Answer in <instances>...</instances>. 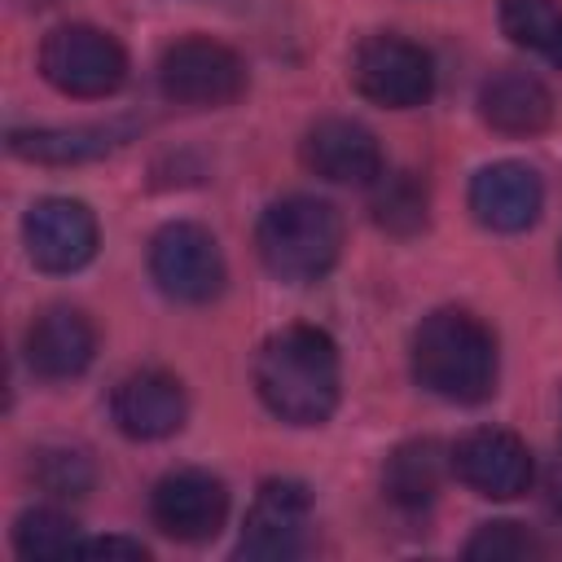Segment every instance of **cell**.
Listing matches in <instances>:
<instances>
[{
    "label": "cell",
    "mask_w": 562,
    "mask_h": 562,
    "mask_svg": "<svg viewBox=\"0 0 562 562\" xmlns=\"http://www.w3.org/2000/svg\"><path fill=\"white\" fill-rule=\"evenodd\" d=\"M338 347L316 325H285L255 356V391L290 426H321L338 408Z\"/></svg>",
    "instance_id": "6da1fadb"
},
{
    "label": "cell",
    "mask_w": 562,
    "mask_h": 562,
    "mask_svg": "<svg viewBox=\"0 0 562 562\" xmlns=\"http://www.w3.org/2000/svg\"><path fill=\"white\" fill-rule=\"evenodd\" d=\"M413 378L448 404H483L496 391V338L461 312L439 307L413 334Z\"/></svg>",
    "instance_id": "7a4b0ae2"
},
{
    "label": "cell",
    "mask_w": 562,
    "mask_h": 562,
    "mask_svg": "<svg viewBox=\"0 0 562 562\" xmlns=\"http://www.w3.org/2000/svg\"><path fill=\"white\" fill-rule=\"evenodd\" d=\"M255 250L277 281H321L342 250V215L312 193L277 198L255 224Z\"/></svg>",
    "instance_id": "3957f363"
},
{
    "label": "cell",
    "mask_w": 562,
    "mask_h": 562,
    "mask_svg": "<svg viewBox=\"0 0 562 562\" xmlns=\"http://www.w3.org/2000/svg\"><path fill=\"white\" fill-rule=\"evenodd\" d=\"M40 75L79 101H97V97H114L127 79V53L123 44L88 22H66L53 26L40 44Z\"/></svg>",
    "instance_id": "277c9868"
},
{
    "label": "cell",
    "mask_w": 562,
    "mask_h": 562,
    "mask_svg": "<svg viewBox=\"0 0 562 562\" xmlns=\"http://www.w3.org/2000/svg\"><path fill=\"white\" fill-rule=\"evenodd\" d=\"M158 88L167 101L193 110L233 105L246 92V61L211 35H189L158 57Z\"/></svg>",
    "instance_id": "5b68a950"
},
{
    "label": "cell",
    "mask_w": 562,
    "mask_h": 562,
    "mask_svg": "<svg viewBox=\"0 0 562 562\" xmlns=\"http://www.w3.org/2000/svg\"><path fill=\"white\" fill-rule=\"evenodd\" d=\"M351 83L373 105L413 110V105L430 101V92H435V61L422 44H413L404 35H369L356 48Z\"/></svg>",
    "instance_id": "8992f818"
},
{
    "label": "cell",
    "mask_w": 562,
    "mask_h": 562,
    "mask_svg": "<svg viewBox=\"0 0 562 562\" xmlns=\"http://www.w3.org/2000/svg\"><path fill=\"white\" fill-rule=\"evenodd\" d=\"M149 277L176 303H206L224 290L220 241L193 220H171L149 241Z\"/></svg>",
    "instance_id": "52a82bcc"
},
{
    "label": "cell",
    "mask_w": 562,
    "mask_h": 562,
    "mask_svg": "<svg viewBox=\"0 0 562 562\" xmlns=\"http://www.w3.org/2000/svg\"><path fill=\"white\" fill-rule=\"evenodd\" d=\"M97 215L79 198H40L22 215V246L40 272H79L97 255Z\"/></svg>",
    "instance_id": "ba28073f"
},
{
    "label": "cell",
    "mask_w": 562,
    "mask_h": 562,
    "mask_svg": "<svg viewBox=\"0 0 562 562\" xmlns=\"http://www.w3.org/2000/svg\"><path fill=\"white\" fill-rule=\"evenodd\" d=\"M307 522H312V496L294 479H268L255 492V505L246 514L237 553L255 562H285L299 558L307 544Z\"/></svg>",
    "instance_id": "9c48e42d"
},
{
    "label": "cell",
    "mask_w": 562,
    "mask_h": 562,
    "mask_svg": "<svg viewBox=\"0 0 562 562\" xmlns=\"http://www.w3.org/2000/svg\"><path fill=\"white\" fill-rule=\"evenodd\" d=\"M149 514L162 536L202 544L228 518V487L206 470H171L149 492Z\"/></svg>",
    "instance_id": "30bf717a"
},
{
    "label": "cell",
    "mask_w": 562,
    "mask_h": 562,
    "mask_svg": "<svg viewBox=\"0 0 562 562\" xmlns=\"http://www.w3.org/2000/svg\"><path fill=\"white\" fill-rule=\"evenodd\" d=\"M452 470L457 479L479 492V496H492V501H514L531 487V452L518 435L509 430H470L457 448H452Z\"/></svg>",
    "instance_id": "8fae6325"
},
{
    "label": "cell",
    "mask_w": 562,
    "mask_h": 562,
    "mask_svg": "<svg viewBox=\"0 0 562 562\" xmlns=\"http://www.w3.org/2000/svg\"><path fill=\"white\" fill-rule=\"evenodd\" d=\"M303 167L329 184H373L382 167L378 136L356 119H321L303 136Z\"/></svg>",
    "instance_id": "7c38bea8"
},
{
    "label": "cell",
    "mask_w": 562,
    "mask_h": 562,
    "mask_svg": "<svg viewBox=\"0 0 562 562\" xmlns=\"http://www.w3.org/2000/svg\"><path fill=\"white\" fill-rule=\"evenodd\" d=\"M470 211L492 233H522L544 211V184L527 162H487L470 180Z\"/></svg>",
    "instance_id": "4fadbf2b"
},
{
    "label": "cell",
    "mask_w": 562,
    "mask_h": 562,
    "mask_svg": "<svg viewBox=\"0 0 562 562\" xmlns=\"http://www.w3.org/2000/svg\"><path fill=\"white\" fill-rule=\"evenodd\" d=\"M110 413H114V426L127 439H167L184 426L189 404H184V386L171 373L140 369V373H127L114 386Z\"/></svg>",
    "instance_id": "5bb4252c"
},
{
    "label": "cell",
    "mask_w": 562,
    "mask_h": 562,
    "mask_svg": "<svg viewBox=\"0 0 562 562\" xmlns=\"http://www.w3.org/2000/svg\"><path fill=\"white\" fill-rule=\"evenodd\" d=\"M97 356V329L79 307H44L31 329H26V364L48 378V382H66L79 378Z\"/></svg>",
    "instance_id": "9a60e30c"
},
{
    "label": "cell",
    "mask_w": 562,
    "mask_h": 562,
    "mask_svg": "<svg viewBox=\"0 0 562 562\" xmlns=\"http://www.w3.org/2000/svg\"><path fill=\"white\" fill-rule=\"evenodd\" d=\"M479 114L505 136H536L553 123V92L527 70H496L479 88Z\"/></svg>",
    "instance_id": "2e32d148"
},
{
    "label": "cell",
    "mask_w": 562,
    "mask_h": 562,
    "mask_svg": "<svg viewBox=\"0 0 562 562\" xmlns=\"http://www.w3.org/2000/svg\"><path fill=\"white\" fill-rule=\"evenodd\" d=\"M132 127H105V123H83V127H13L9 132V154L44 167H70V162H92L105 158L127 140Z\"/></svg>",
    "instance_id": "e0dca14e"
},
{
    "label": "cell",
    "mask_w": 562,
    "mask_h": 562,
    "mask_svg": "<svg viewBox=\"0 0 562 562\" xmlns=\"http://www.w3.org/2000/svg\"><path fill=\"white\" fill-rule=\"evenodd\" d=\"M448 465H452V452L439 439H408L386 457L382 487L400 509H422L435 501Z\"/></svg>",
    "instance_id": "ac0fdd59"
},
{
    "label": "cell",
    "mask_w": 562,
    "mask_h": 562,
    "mask_svg": "<svg viewBox=\"0 0 562 562\" xmlns=\"http://www.w3.org/2000/svg\"><path fill=\"white\" fill-rule=\"evenodd\" d=\"M501 31L518 48L562 66V4L558 0H501Z\"/></svg>",
    "instance_id": "d6986e66"
},
{
    "label": "cell",
    "mask_w": 562,
    "mask_h": 562,
    "mask_svg": "<svg viewBox=\"0 0 562 562\" xmlns=\"http://www.w3.org/2000/svg\"><path fill=\"white\" fill-rule=\"evenodd\" d=\"M13 549L22 558H61L79 549V527L70 514L53 509V505H35L22 509L13 522Z\"/></svg>",
    "instance_id": "ffe728a7"
},
{
    "label": "cell",
    "mask_w": 562,
    "mask_h": 562,
    "mask_svg": "<svg viewBox=\"0 0 562 562\" xmlns=\"http://www.w3.org/2000/svg\"><path fill=\"white\" fill-rule=\"evenodd\" d=\"M373 220L386 228V233H417L426 224V189L417 184V176L408 171H382L373 180Z\"/></svg>",
    "instance_id": "44dd1931"
},
{
    "label": "cell",
    "mask_w": 562,
    "mask_h": 562,
    "mask_svg": "<svg viewBox=\"0 0 562 562\" xmlns=\"http://www.w3.org/2000/svg\"><path fill=\"white\" fill-rule=\"evenodd\" d=\"M31 474L48 496H61V501L83 496L92 487V461L75 448H40L31 461Z\"/></svg>",
    "instance_id": "7402d4cb"
},
{
    "label": "cell",
    "mask_w": 562,
    "mask_h": 562,
    "mask_svg": "<svg viewBox=\"0 0 562 562\" xmlns=\"http://www.w3.org/2000/svg\"><path fill=\"white\" fill-rule=\"evenodd\" d=\"M540 553L544 544L518 522H483L465 544V558L474 562H518V558H540Z\"/></svg>",
    "instance_id": "603a6c76"
},
{
    "label": "cell",
    "mask_w": 562,
    "mask_h": 562,
    "mask_svg": "<svg viewBox=\"0 0 562 562\" xmlns=\"http://www.w3.org/2000/svg\"><path fill=\"white\" fill-rule=\"evenodd\" d=\"M75 553H88V558H149V549L140 540H127V536H97V540H79Z\"/></svg>",
    "instance_id": "cb8c5ba5"
},
{
    "label": "cell",
    "mask_w": 562,
    "mask_h": 562,
    "mask_svg": "<svg viewBox=\"0 0 562 562\" xmlns=\"http://www.w3.org/2000/svg\"><path fill=\"white\" fill-rule=\"evenodd\" d=\"M31 4H53V0H31Z\"/></svg>",
    "instance_id": "d4e9b609"
}]
</instances>
